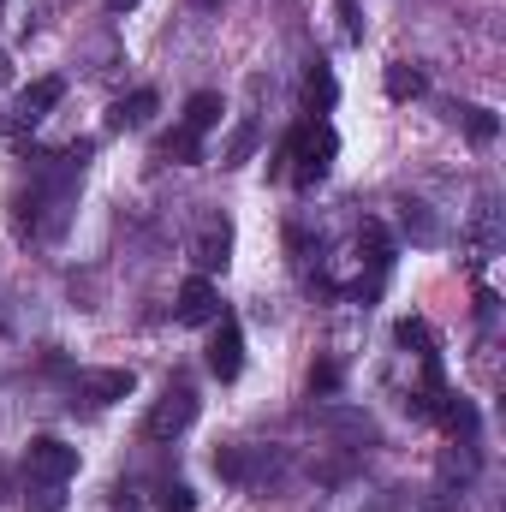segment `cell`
Listing matches in <instances>:
<instances>
[{"label":"cell","instance_id":"obj_22","mask_svg":"<svg viewBox=\"0 0 506 512\" xmlns=\"http://www.w3.org/2000/svg\"><path fill=\"white\" fill-rule=\"evenodd\" d=\"M340 18H346V42H364V18H358V0H340Z\"/></svg>","mask_w":506,"mask_h":512},{"label":"cell","instance_id":"obj_16","mask_svg":"<svg viewBox=\"0 0 506 512\" xmlns=\"http://www.w3.org/2000/svg\"><path fill=\"white\" fill-rule=\"evenodd\" d=\"M161 155H167V161H179V167H197V161H203V137H191V131H173V137L161 143Z\"/></svg>","mask_w":506,"mask_h":512},{"label":"cell","instance_id":"obj_6","mask_svg":"<svg viewBox=\"0 0 506 512\" xmlns=\"http://www.w3.org/2000/svg\"><path fill=\"white\" fill-rule=\"evenodd\" d=\"M209 370H215L221 382H239V370H245V328H239L233 316H215V340H209Z\"/></svg>","mask_w":506,"mask_h":512},{"label":"cell","instance_id":"obj_24","mask_svg":"<svg viewBox=\"0 0 506 512\" xmlns=\"http://www.w3.org/2000/svg\"><path fill=\"white\" fill-rule=\"evenodd\" d=\"M131 6H137V0H108V12H131Z\"/></svg>","mask_w":506,"mask_h":512},{"label":"cell","instance_id":"obj_18","mask_svg":"<svg viewBox=\"0 0 506 512\" xmlns=\"http://www.w3.org/2000/svg\"><path fill=\"white\" fill-rule=\"evenodd\" d=\"M155 512H197V489L191 483H161L155 489Z\"/></svg>","mask_w":506,"mask_h":512},{"label":"cell","instance_id":"obj_7","mask_svg":"<svg viewBox=\"0 0 506 512\" xmlns=\"http://www.w3.org/2000/svg\"><path fill=\"white\" fill-rule=\"evenodd\" d=\"M60 96H66V78H36V84H24V90H18L12 120H18V126H36V120H48V114L60 108Z\"/></svg>","mask_w":506,"mask_h":512},{"label":"cell","instance_id":"obj_14","mask_svg":"<svg viewBox=\"0 0 506 512\" xmlns=\"http://www.w3.org/2000/svg\"><path fill=\"white\" fill-rule=\"evenodd\" d=\"M393 340H399L405 352H417V358H429V352H435V334H429V322H423V316H399V322H393Z\"/></svg>","mask_w":506,"mask_h":512},{"label":"cell","instance_id":"obj_4","mask_svg":"<svg viewBox=\"0 0 506 512\" xmlns=\"http://www.w3.org/2000/svg\"><path fill=\"white\" fill-rule=\"evenodd\" d=\"M191 262H197L203 274H215V268H227V262H233V221H227V215H203V221H197Z\"/></svg>","mask_w":506,"mask_h":512},{"label":"cell","instance_id":"obj_15","mask_svg":"<svg viewBox=\"0 0 506 512\" xmlns=\"http://www.w3.org/2000/svg\"><path fill=\"white\" fill-rule=\"evenodd\" d=\"M453 120L471 131V143H495V131H501V120L489 108H453Z\"/></svg>","mask_w":506,"mask_h":512},{"label":"cell","instance_id":"obj_8","mask_svg":"<svg viewBox=\"0 0 506 512\" xmlns=\"http://www.w3.org/2000/svg\"><path fill=\"white\" fill-rule=\"evenodd\" d=\"M215 471L227 483H262V477H274V459L262 447H221L215 453Z\"/></svg>","mask_w":506,"mask_h":512},{"label":"cell","instance_id":"obj_19","mask_svg":"<svg viewBox=\"0 0 506 512\" xmlns=\"http://www.w3.org/2000/svg\"><path fill=\"white\" fill-rule=\"evenodd\" d=\"M399 221H405V233H411L417 245H429V239H435V221H429V209H423V203H405V215H399Z\"/></svg>","mask_w":506,"mask_h":512},{"label":"cell","instance_id":"obj_5","mask_svg":"<svg viewBox=\"0 0 506 512\" xmlns=\"http://www.w3.org/2000/svg\"><path fill=\"white\" fill-rule=\"evenodd\" d=\"M173 316H179L185 328H209V322L221 316V292H215V280H209V274H191V280L179 286V304H173Z\"/></svg>","mask_w":506,"mask_h":512},{"label":"cell","instance_id":"obj_23","mask_svg":"<svg viewBox=\"0 0 506 512\" xmlns=\"http://www.w3.org/2000/svg\"><path fill=\"white\" fill-rule=\"evenodd\" d=\"M191 6H197V12H221V0H191Z\"/></svg>","mask_w":506,"mask_h":512},{"label":"cell","instance_id":"obj_9","mask_svg":"<svg viewBox=\"0 0 506 512\" xmlns=\"http://www.w3.org/2000/svg\"><path fill=\"white\" fill-rule=\"evenodd\" d=\"M78 387H84V399H90V405H120L131 387H137V376H131V370H84Z\"/></svg>","mask_w":506,"mask_h":512},{"label":"cell","instance_id":"obj_1","mask_svg":"<svg viewBox=\"0 0 506 512\" xmlns=\"http://www.w3.org/2000/svg\"><path fill=\"white\" fill-rule=\"evenodd\" d=\"M334 149H340L334 126H328V120H310V126H298L280 143V161H292V179H298V185H316V179L334 167Z\"/></svg>","mask_w":506,"mask_h":512},{"label":"cell","instance_id":"obj_20","mask_svg":"<svg viewBox=\"0 0 506 512\" xmlns=\"http://www.w3.org/2000/svg\"><path fill=\"white\" fill-rule=\"evenodd\" d=\"M251 149H256V126H239V131H233V143L221 149V167H239Z\"/></svg>","mask_w":506,"mask_h":512},{"label":"cell","instance_id":"obj_3","mask_svg":"<svg viewBox=\"0 0 506 512\" xmlns=\"http://www.w3.org/2000/svg\"><path fill=\"white\" fill-rule=\"evenodd\" d=\"M24 477L30 483H72L78 477V447H66L60 435H36L24 453Z\"/></svg>","mask_w":506,"mask_h":512},{"label":"cell","instance_id":"obj_11","mask_svg":"<svg viewBox=\"0 0 506 512\" xmlns=\"http://www.w3.org/2000/svg\"><path fill=\"white\" fill-rule=\"evenodd\" d=\"M221 114H227V108H221V96H215V90H197V96L185 102V120H179V131L209 137V131L221 126Z\"/></svg>","mask_w":506,"mask_h":512},{"label":"cell","instance_id":"obj_2","mask_svg":"<svg viewBox=\"0 0 506 512\" xmlns=\"http://www.w3.org/2000/svg\"><path fill=\"white\" fill-rule=\"evenodd\" d=\"M191 423H197V393L185 382H167L161 399L149 405V417H143V441H179Z\"/></svg>","mask_w":506,"mask_h":512},{"label":"cell","instance_id":"obj_10","mask_svg":"<svg viewBox=\"0 0 506 512\" xmlns=\"http://www.w3.org/2000/svg\"><path fill=\"white\" fill-rule=\"evenodd\" d=\"M155 108H161V96H155V90H131L126 102H114L108 126H114V131H143L149 120H155Z\"/></svg>","mask_w":506,"mask_h":512},{"label":"cell","instance_id":"obj_17","mask_svg":"<svg viewBox=\"0 0 506 512\" xmlns=\"http://www.w3.org/2000/svg\"><path fill=\"white\" fill-rule=\"evenodd\" d=\"M24 507L30 512H66V483H30L24 489Z\"/></svg>","mask_w":506,"mask_h":512},{"label":"cell","instance_id":"obj_12","mask_svg":"<svg viewBox=\"0 0 506 512\" xmlns=\"http://www.w3.org/2000/svg\"><path fill=\"white\" fill-rule=\"evenodd\" d=\"M334 102H340V84H334V72L316 60V66L304 72V108H310V114H328Z\"/></svg>","mask_w":506,"mask_h":512},{"label":"cell","instance_id":"obj_21","mask_svg":"<svg viewBox=\"0 0 506 512\" xmlns=\"http://www.w3.org/2000/svg\"><path fill=\"white\" fill-rule=\"evenodd\" d=\"M340 387V364H316L310 370V393H334Z\"/></svg>","mask_w":506,"mask_h":512},{"label":"cell","instance_id":"obj_13","mask_svg":"<svg viewBox=\"0 0 506 512\" xmlns=\"http://www.w3.org/2000/svg\"><path fill=\"white\" fill-rule=\"evenodd\" d=\"M381 90H387L393 102H411V96H423V72H417L411 60H393L387 78H381Z\"/></svg>","mask_w":506,"mask_h":512}]
</instances>
